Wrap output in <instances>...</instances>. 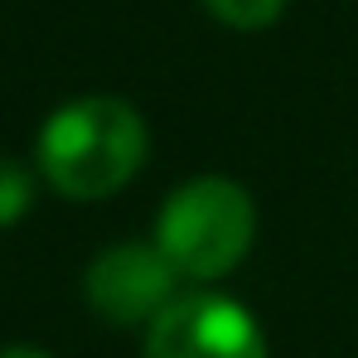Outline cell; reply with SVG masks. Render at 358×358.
<instances>
[{
  "label": "cell",
  "mask_w": 358,
  "mask_h": 358,
  "mask_svg": "<svg viewBox=\"0 0 358 358\" xmlns=\"http://www.w3.org/2000/svg\"><path fill=\"white\" fill-rule=\"evenodd\" d=\"M145 155H150V126L126 97L112 92L73 97L54 107L34 141V165L44 184L73 203L112 199L141 175Z\"/></svg>",
  "instance_id": "cell-1"
},
{
  "label": "cell",
  "mask_w": 358,
  "mask_h": 358,
  "mask_svg": "<svg viewBox=\"0 0 358 358\" xmlns=\"http://www.w3.org/2000/svg\"><path fill=\"white\" fill-rule=\"evenodd\" d=\"M155 247L179 281H223L257 242V203L228 175H199L170 189L155 213Z\"/></svg>",
  "instance_id": "cell-2"
},
{
  "label": "cell",
  "mask_w": 358,
  "mask_h": 358,
  "mask_svg": "<svg viewBox=\"0 0 358 358\" xmlns=\"http://www.w3.org/2000/svg\"><path fill=\"white\" fill-rule=\"evenodd\" d=\"M141 358H271V344L242 300L189 291L145 324Z\"/></svg>",
  "instance_id": "cell-3"
},
{
  "label": "cell",
  "mask_w": 358,
  "mask_h": 358,
  "mask_svg": "<svg viewBox=\"0 0 358 358\" xmlns=\"http://www.w3.org/2000/svg\"><path fill=\"white\" fill-rule=\"evenodd\" d=\"M83 296L102 324L145 329L165 305L179 300V271L155 242H112L87 262Z\"/></svg>",
  "instance_id": "cell-4"
},
{
  "label": "cell",
  "mask_w": 358,
  "mask_h": 358,
  "mask_svg": "<svg viewBox=\"0 0 358 358\" xmlns=\"http://www.w3.org/2000/svg\"><path fill=\"white\" fill-rule=\"evenodd\" d=\"M29 208H34V175L15 155H0V228H15Z\"/></svg>",
  "instance_id": "cell-5"
},
{
  "label": "cell",
  "mask_w": 358,
  "mask_h": 358,
  "mask_svg": "<svg viewBox=\"0 0 358 358\" xmlns=\"http://www.w3.org/2000/svg\"><path fill=\"white\" fill-rule=\"evenodd\" d=\"M199 5L228 29H266L286 10V0H199Z\"/></svg>",
  "instance_id": "cell-6"
},
{
  "label": "cell",
  "mask_w": 358,
  "mask_h": 358,
  "mask_svg": "<svg viewBox=\"0 0 358 358\" xmlns=\"http://www.w3.org/2000/svg\"><path fill=\"white\" fill-rule=\"evenodd\" d=\"M0 358H54L49 349H39V344H5Z\"/></svg>",
  "instance_id": "cell-7"
}]
</instances>
